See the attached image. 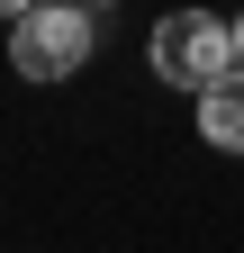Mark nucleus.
<instances>
[{
  "mask_svg": "<svg viewBox=\"0 0 244 253\" xmlns=\"http://www.w3.org/2000/svg\"><path fill=\"white\" fill-rule=\"evenodd\" d=\"M100 0H37L27 18H9V63L27 82H64L90 63V37H100Z\"/></svg>",
  "mask_w": 244,
  "mask_h": 253,
  "instance_id": "nucleus-1",
  "label": "nucleus"
},
{
  "mask_svg": "<svg viewBox=\"0 0 244 253\" xmlns=\"http://www.w3.org/2000/svg\"><path fill=\"white\" fill-rule=\"evenodd\" d=\"M235 63H244V18H235Z\"/></svg>",
  "mask_w": 244,
  "mask_h": 253,
  "instance_id": "nucleus-5",
  "label": "nucleus"
},
{
  "mask_svg": "<svg viewBox=\"0 0 244 253\" xmlns=\"http://www.w3.org/2000/svg\"><path fill=\"white\" fill-rule=\"evenodd\" d=\"M0 9H9V18H27V9H37V0H0Z\"/></svg>",
  "mask_w": 244,
  "mask_h": 253,
  "instance_id": "nucleus-4",
  "label": "nucleus"
},
{
  "mask_svg": "<svg viewBox=\"0 0 244 253\" xmlns=\"http://www.w3.org/2000/svg\"><path fill=\"white\" fill-rule=\"evenodd\" d=\"M199 136L226 145V154H244V63H235V73H217V82L199 90Z\"/></svg>",
  "mask_w": 244,
  "mask_h": 253,
  "instance_id": "nucleus-3",
  "label": "nucleus"
},
{
  "mask_svg": "<svg viewBox=\"0 0 244 253\" xmlns=\"http://www.w3.org/2000/svg\"><path fill=\"white\" fill-rule=\"evenodd\" d=\"M145 54H154V73H163L172 90L199 100L217 73H235V18H217V9H172V18H154Z\"/></svg>",
  "mask_w": 244,
  "mask_h": 253,
  "instance_id": "nucleus-2",
  "label": "nucleus"
}]
</instances>
